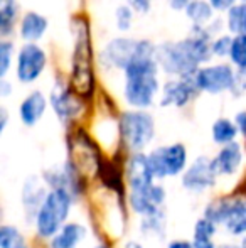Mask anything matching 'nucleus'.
I'll list each match as a JSON object with an SVG mask.
<instances>
[{"label": "nucleus", "instance_id": "1", "mask_svg": "<svg viewBox=\"0 0 246 248\" xmlns=\"http://www.w3.org/2000/svg\"><path fill=\"white\" fill-rule=\"evenodd\" d=\"M72 32L76 36L72 52V92L79 96L89 98L95 90V69H93V47L89 39V27L81 17L72 19Z\"/></svg>", "mask_w": 246, "mask_h": 248}, {"label": "nucleus", "instance_id": "2", "mask_svg": "<svg viewBox=\"0 0 246 248\" xmlns=\"http://www.w3.org/2000/svg\"><path fill=\"white\" fill-rule=\"evenodd\" d=\"M72 201H74V198L66 191L51 189L47 193L46 201L41 206L36 219H34L37 236L44 240H53L66 225V219L71 213Z\"/></svg>", "mask_w": 246, "mask_h": 248}, {"label": "nucleus", "instance_id": "3", "mask_svg": "<svg viewBox=\"0 0 246 248\" xmlns=\"http://www.w3.org/2000/svg\"><path fill=\"white\" fill-rule=\"evenodd\" d=\"M204 216L223 226L228 235L241 238L246 235V198L243 196L216 199L207 204Z\"/></svg>", "mask_w": 246, "mask_h": 248}, {"label": "nucleus", "instance_id": "4", "mask_svg": "<svg viewBox=\"0 0 246 248\" xmlns=\"http://www.w3.org/2000/svg\"><path fill=\"white\" fill-rule=\"evenodd\" d=\"M155 135V124L152 115L142 110L125 111L120 118V137L128 150L142 152Z\"/></svg>", "mask_w": 246, "mask_h": 248}, {"label": "nucleus", "instance_id": "5", "mask_svg": "<svg viewBox=\"0 0 246 248\" xmlns=\"http://www.w3.org/2000/svg\"><path fill=\"white\" fill-rule=\"evenodd\" d=\"M152 174L155 179L175 177L186 172L187 150L182 144H171L165 147H157L148 154Z\"/></svg>", "mask_w": 246, "mask_h": 248}, {"label": "nucleus", "instance_id": "6", "mask_svg": "<svg viewBox=\"0 0 246 248\" xmlns=\"http://www.w3.org/2000/svg\"><path fill=\"white\" fill-rule=\"evenodd\" d=\"M157 62L171 75H177L181 78H192L197 73V64L187 54L184 44L181 43H165L155 49Z\"/></svg>", "mask_w": 246, "mask_h": 248}, {"label": "nucleus", "instance_id": "7", "mask_svg": "<svg viewBox=\"0 0 246 248\" xmlns=\"http://www.w3.org/2000/svg\"><path fill=\"white\" fill-rule=\"evenodd\" d=\"M159 92L157 73H142V75H128L125 81V98L128 105L144 110L154 103Z\"/></svg>", "mask_w": 246, "mask_h": 248}, {"label": "nucleus", "instance_id": "8", "mask_svg": "<svg viewBox=\"0 0 246 248\" xmlns=\"http://www.w3.org/2000/svg\"><path fill=\"white\" fill-rule=\"evenodd\" d=\"M236 81L234 71L230 64H217V66H207V68L197 69L194 75V83L197 90L207 93H221L231 90Z\"/></svg>", "mask_w": 246, "mask_h": 248}, {"label": "nucleus", "instance_id": "9", "mask_svg": "<svg viewBox=\"0 0 246 248\" xmlns=\"http://www.w3.org/2000/svg\"><path fill=\"white\" fill-rule=\"evenodd\" d=\"M217 172L214 170L213 159L197 157L182 174V186L190 193H203L216 184Z\"/></svg>", "mask_w": 246, "mask_h": 248}, {"label": "nucleus", "instance_id": "10", "mask_svg": "<svg viewBox=\"0 0 246 248\" xmlns=\"http://www.w3.org/2000/svg\"><path fill=\"white\" fill-rule=\"evenodd\" d=\"M165 189L160 184H152L150 187L144 191H130L128 194V202L130 208L142 218H147L155 213L162 211V204L165 201Z\"/></svg>", "mask_w": 246, "mask_h": 248}, {"label": "nucleus", "instance_id": "11", "mask_svg": "<svg viewBox=\"0 0 246 248\" xmlns=\"http://www.w3.org/2000/svg\"><path fill=\"white\" fill-rule=\"evenodd\" d=\"M46 66V54L36 44H27L19 52L17 78L22 83H32L39 78Z\"/></svg>", "mask_w": 246, "mask_h": 248}, {"label": "nucleus", "instance_id": "12", "mask_svg": "<svg viewBox=\"0 0 246 248\" xmlns=\"http://www.w3.org/2000/svg\"><path fill=\"white\" fill-rule=\"evenodd\" d=\"M127 183L130 191H144L155 184L148 157L142 152L131 154L127 162Z\"/></svg>", "mask_w": 246, "mask_h": 248}, {"label": "nucleus", "instance_id": "13", "mask_svg": "<svg viewBox=\"0 0 246 248\" xmlns=\"http://www.w3.org/2000/svg\"><path fill=\"white\" fill-rule=\"evenodd\" d=\"M44 183L51 189H61L76 198L81 193V179L78 176V169L71 162H66L61 169H51L44 172Z\"/></svg>", "mask_w": 246, "mask_h": 248}, {"label": "nucleus", "instance_id": "14", "mask_svg": "<svg viewBox=\"0 0 246 248\" xmlns=\"http://www.w3.org/2000/svg\"><path fill=\"white\" fill-rule=\"evenodd\" d=\"M138 49V41L128 39V37H118L108 43L103 51V59L108 66L118 69H127L128 64L133 61Z\"/></svg>", "mask_w": 246, "mask_h": 248}, {"label": "nucleus", "instance_id": "15", "mask_svg": "<svg viewBox=\"0 0 246 248\" xmlns=\"http://www.w3.org/2000/svg\"><path fill=\"white\" fill-rule=\"evenodd\" d=\"M47 193L49 191H46V186L41 183V179H37V177L26 179V183L22 186V206L24 211H26V218L29 221L36 219L41 206L46 201Z\"/></svg>", "mask_w": 246, "mask_h": 248}, {"label": "nucleus", "instance_id": "16", "mask_svg": "<svg viewBox=\"0 0 246 248\" xmlns=\"http://www.w3.org/2000/svg\"><path fill=\"white\" fill-rule=\"evenodd\" d=\"M197 90L196 83L192 78H181L177 81H169L164 85V92H162L160 105L162 107H169V105H174V107H184L187 101L190 100L192 93Z\"/></svg>", "mask_w": 246, "mask_h": 248}, {"label": "nucleus", "instance_id": "17", "mask_svg": "<svg viewBox=\"0 0 246 248\" xmlns=\"http://www.w3.org/2000/svg\"><path fill=\"white\" fill-rule=\"evenodd\" d=\"M241 162H243V149L238 142L223 145L217 155L213 159V166L217 176H233L241 167Z\"/></svg>", "mask_w": 246, "mask_h": 248}, {"label": "nucleus", "instance_id": "18", "mask_svg": "<svg viewBox=\"0 0 246 248\" xmlns=\"http://www.w3.org/2000/svg\"><path fill=\"white\" fill-rule=\"evenodd\" d=\"M51 105H53L56 115L61 118L62 122L72 120L76 115L81 111V103L79 100H76V96H72L64 86L58 85L51 93Z\"/></svg>", "mask_w": 246, "mask_h": 248}, {"label": "nucleus", "instance_id": "19", "mask_svg": "<svg viewBox=\"0 0 246 248\" xmlns=\"http://www.w3.org/2000/svg\"><path fill=\"white\" fill-rule=\"evenodd\" d=\"M46 98H44V95L41 92H34L27 98H24L19 108L22 124L27 125V127L36 125L44 115V111H46Z\"/></svg>", "mask_w": 246, "mask_h": 248}, {"label": "nucleus", "instance_id": "20", "mask_svg": "<svg viewBox=\"0 0 246 248\" xmlns=\"http://www.w3.org/2000/svg\"><path fill=\"white\" fill-rule=\"evenodd\" d=\"M86 238V228L79 223H66L61 232L51 240V248H78Z\"/></svg>", "mask_w": 246, "mask_h": 248}, {"label": "nucleus", "instance_id": "21", "mask_svg": "<svg viewBox=\"0 0 246 248\" xmlns=\"http://www.w3.org/2000/svg\"><path fill=\"white\" fill-rule=\"evenodd\" d=\"M217 232V225L207 219L206 216L199 218L194 225L192 245L194 248H216L214 245V235Z\"/></svg>", "mask_w": 246, "mask_h": 248}, {"label": "nucleus", "instance_id": "22", "mask_svg": "<svg viewBox=\"0 0 246 248\" xmlns=\"http://www.w3.org/2000/svg\"><path fill=\"white\" fill-rule=\"evenodd\" d=\"M46 29H47V20L43 16H39L36 12H27L22 19V24H20V36H22V39L29 41L32 44L34 41L43 37Z\"/></svg>", "mask_w": 246, "mask_h": 248}, {"label": "nucleus", "instance_id": "23", "mask_svg": "<svg viewBox=\"0 0 246 248\" xmlns=\"http://www.w3.org/2000/svg\"><path fill=\"white\" fill-rule=\"evenodd\" d=\"M213 140L219 145H228V144H233L234 139L238 135V127L236 124H233L231 120L228 118H219V120L214 122L213 125Z\"/></svg>", "mask_w": 246, "mask_h": 248}, {"label": "nucleus", "instance_id": "24", "mask_svg": "<svg viewBox=\"0 0 246 248\" xmlns=\"http://www.w3.org/2000/svg\"><path fill=\"white\" fill-rule=\"evenodd\" d=\"M186 14L196 24V27H203L206 26V22L213 16V7H211V3L204 2V0H194L186 7Z\"/></svg>", "mask_w": 246, "mask_h": 248}, {"label": "nucleus", "instance_id": "25", "mask_svg": "<svg viewBox=\"0 0 246 248\" xmlns=\"http://www.w3.org/2000/svg\"><path fill=\"white\" fill-rule=\"evenodd\" d=\"M0 248H29V245L15 226L2 225V228H0Z\"/></svg>", "mask_w": 246, "mask_h": 248}, {"label": "nucleus", "instance_id": "26", "mask_svg": "<svg viewBox=\"0 0 246 248\" xmlns=\"http://www.w3.org/2000/svg\"><path fill=\"white\" fill-rule=\"evenodd\" d=\"M142 233L147 236H164V230H165V216L162 211L155 213L152 216L147 218H142L140 223Z\"/></svg>", "mask_w": 246, "mask_h": 248}, {"label": "nucleus", "instance_id": "27", "mask_svg": "<svg viewBox=\"0 0 246 248\" xmlns=\"http://www.w3.org/2000/svg\"><path fill=\"white\" fill-rule=\"evenodd\" d=\"M17 17L15 0H0V31L7 34L12 29V24Z\"/></svg>", "mask_w": 246, "mask_h": 248}, {"label": "nucleus", "instance_id": "28", "mask_svg": "<svg viewBox=\"0 0 246 248\" xmlns=\"http://www.w3.org/2000/svg\"><path fill=\"white\" fill-rule=\"evenodd\" d=\"M230 58L233 64H236L240 69H246V34L233 37V44H231Z\"/></svg>", "mask_w": 246, "mask_h": 248}, {"label": "nucleus", "instance_id": "29", "mask_svg": "<svg viewBox=\"0 0 246 248\" xmlns=\"http://www.w3.org/2000/svg\"><path fill=\"white\" fill-rule=\"evenodd\" d=\"M246 19V5H234L228 14V29L234 34H243Z\"/></svg>", "mask_w": 246, "mask_h": 248}, {"label": "nucleus", "instance_id": "30", "mask_svg": "<svg viewBox=\"0 0 246 248\" xmlns=\"http://www.w3.org/2000/svg\"><path fill=\"white\" fill-rule=\"evenodd\" d=\"M10 56H12V44L9 41L0 43V76H5L10 66Z\"/></svg>", "mask_w": 246, "mask_h": 248}, {"label": "nucleus", "instance_id": "31", "mask_svg": "<svg viewBox=\"0 0 246 248\" xmlns=\"http://www.w3.org/2000/svg\"><path fill=\"white\" fill-rule=\"evenodd\" d=\"M231 44H233V37L230 36H221L213 43V54L216 56H228L231 51Z\"/></svg>", "mask_w": 246, "mask_h": 248}, {"label": "nucleus", "instance_id": "32", "mask_svg": "<svg viewBox=\"0 0 246 248\" xmlns=\"http://www.w3.org/2000/svg\"><path fill=\"white\" fill-rule=\"evenodd\" d=\"M131 9L128 5H122L116 9V24H118V29L127 31L130 29V24H131Z\"/></svg>", "mask_w": 246, "mask_h": 248}, {"label": "nucleus", "instance_id": "33", "mask_svg": "<svg viewBox=\"0 0 246 248\" xmlns=\"http://www.w3.org/2000/svg\"><path fill=\"white\" fill-rule=\"evenodd\" d=\"M131 9L137 10L138 14H147L150 10V0H130Z\"/></svg>", "mask_w": 246, "mask_h": 248}, {"label": "nucleus", "instance_id": "34", "mask_svg": "<svg viewBox=\"0 0 246 248\" xmlns=\"http://www.w3.org/2000/svg\"><path fill=\"white\" fill-rule=\"evenodd\" d=\"M234 2L236 0H209L211 7L216 10H228V9H233L234 7Z\"/></svg>", "mask_w": 246, "mask_h": 248}, {"label": "nucleus", "instance_id": "35", "mask_svg": "<svg viewBox=\"0 0 246 248\" xmlns=\"http://www.w3.org/2000/svg\"><path fill=\"white\" fill-rule=\"evenodd\" d=\"M234 124H236V127H238V132H240V134L246 139V110L240 111V113L236 115Z\"/></svg>", "mask_w": 246, "mask_h": 248}, {"label": "nucleus", "instance_id": "36", "mask_svg": "<svg viewBox=\"0 0 246 248\" xmlns=\"http://www.w3.org/2000/svg\"><path fill=\"white\" fill-rule=\"evenodd\" d=\"M167 248H194L192 242H186V240H175V242L169 243Z\"/></svg>", "mask_w": 246, "mask_h": 248}, {"label": "nucleus", "instance_id": "37", "mask_svg": "<svg viewBox=\"0 0 246 248\" xmlns=\"http://www.w3.org/2000/svg\"><path fill=\"white\" fill-rule=\"evenodd\" d=\"M190 2H194V0H171V5L174 7V9H182V7H187Z\"/></svg>", "mask_w": 246, "mask_h": 248}, {"label": "nucleus", "instance_id": "38", "mask_svg": "<svg viewBox=\"0 0 246 248\" xmlns=\"http://www.w3.org/2000/svg\"><path fill=\"white\" fill-rule=\"evenodd\" d=\"M5 124H7V113L5 110H2V130L5 128Z\"/></svg>", "mask_w": 246, "mask_h": 248}, {"label": "nucleus", "instance_id": "39", "mask_svg": "<svg viewBox=\"0 0 246 248\" xmlns=\"http://www.w3.org/2000/svg\"><path fill=\"white\" fill-rule=\"evenodd\" d=\"M127 248H142V245H140V243L130 242V243H127Z\"/></svg>", "mask_w": 246, "mask_h": 248}, {"label": "nucleus", "instance_id": "40", "mask_svg": "<svg viewBox=\"0 0 246 248\" xmlns=\"http://www.w3.org/2000/svg\"><path fill=\"white\" fill-rule=\"evenodd\" d=\"M219 248H240V245H233V243H230V245H221Z\"/></svg>", "mask_w": 246, "mask_h": 248}, {"label": "nucleus", "instance_id": "41", "mask_svg": "<svg viewBox=\"0 0 246 248\" xmlns=\"http://www.w3.org/2000/svg\"><path fill=\"white\" fill-rule=\"evenodd\" d=\"M240 248H246V235L241 238V243H240Z\"/></svg>", "mask_w": 246, "mask_h": 248}, {"label": "nucleus", "instance_id": "42", "mask_svg": "<svg viewBox=\"0 0 246 248\" xmlns=\"http://www.w3.org/2000/svg\"><path fill=\"white\" fill-rule=\"evenodd\" d=\"M95 248H110V247H106V245H98V247H95Z\"/></svg>", "mask_w": 246, "mask_h": 248}, {"label": "nucleus", "instance_id": "43", "mask_svg": "<svg viewBox=\"0 0 246 248\" xmlns=\"http://www.w3.org/2000/svg\"><path fill=\"white\" fill-rule=\"evenodd\" d=\"M245 34H246V19H245Z\"/></svg>", "mask_w": 246, "mask_h": 248}, {"label": "nucleus", "instance_id": "44", "mask_svg": "<svg viewBox=\"0 0 246 248\" xmlns=\"http://www.w3.org/2000/svg\"><path fill=\"white\" fill-rule=\"evenodd\" d=\"M245 2H246V0H245Z\"/></svg>", "mask_w": 246, "mask_h": 248}]
</instances>
